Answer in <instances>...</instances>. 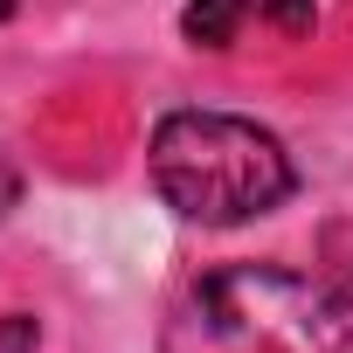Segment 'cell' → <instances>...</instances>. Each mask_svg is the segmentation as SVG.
I'll use <instances>...</instances> for the list:
<instances>
[{
  "instance_id": "obj_4",
  "label": "cell",
  "mask_w": 353,
  "mask_h": 353,
  "mask_svg": "<svg viewBox=\"0 0 353 353\" xmlns=\"http://www.w3.org/2000/svg\"><path fill=\"white\" fill-rule=\"evenodd\" d=\"M319 277L339 305V332H346V353H353V222H332L319 236Z\"/></svg>"
},
{
  "instance_id": "obj_7",
  "label": "cell",
  "mask_w": 353,
  "mask_h": 353,
  "mask_svg": "<svg viewBox=\"0 0 353 353\" xmlns=\"http://www.w3.org/2000/svg\"><path fill=\"white\" fill-rule=\"evenodd\" d=\"M8 8H14V0H0V14H8Z\"/></svg>"
},
{
  "instance_id": "obj_3",
  "label": "cell",
  "mask_w": 353,
  "mask_h": 353,
  "mask_svg": "<svg viewBox=\"0 0 353 353\" xmlns=\"http://www.w3.org/2000/svg\"><path fill=\"white\" fill-rule=\"evenodd\" d=\"M250 21H277L284 35H305L319 14H312V0H188L181 35L194 49H229Z\"/></svg>"
},
{
  "instance_id": "obj_6",
  "label": "cell",
  "mask_w": 353,
  "mask_h": 353,
  "mask_svg": "<svg viewBox=\"0 0 353 353\" xmlns=\"http://www.w3.org/2000/svg\"><path fill=\"white\" fill-rule=\"evenodd\" d=\"M28 339H35V319H21V312H14V325H0V353H21Z\"/></svg>"
},
{
  "instance_id": "obj_1",
  "label": "cell",
  "mask_w": 353,
  "mask_h": 353,
  "mask_svg": "<svg viewBox=\"0 0 353 353\" xmlns=\"http://www.w3.org/2000/svg\"><path fill=\"white\" fill-rule=\"evenodd\" d=\"M152 194L201 229H236L291 201L298 166L277 132L236 111H166L145 145Z\"/></svg>"
},
{
  "instance_id": "obj_5",
  "label": "cell",
  "mask_w": 353,
  "mask_h": 353,
  "mask_svg": "<svg viewBox=\"0 0 353 353\" xmlns=\"http://www.w3.org/2000/svg\"><path fill=\"white\" fill-rule=\"evenodd\" d=\"M14 201H21V166H14L8 152H0V222L14 215Z\"/></svg>"
},
{
  "instance_id": "obj_2",
  "label": "cell",
  "mask_w": 353,
  "mask_h": 353,
  "mask_svg": "<svg viewBox=\"0 0 353 353\" xmlns=\"http://www.w3.org/2000/svg\"><path fill=\"white\" fill-rule=\"evenodd\" d=\"M181 332L194 353H346L325 277L284 263H222L188 284Z\"/></svg>"
}]
</instances>
